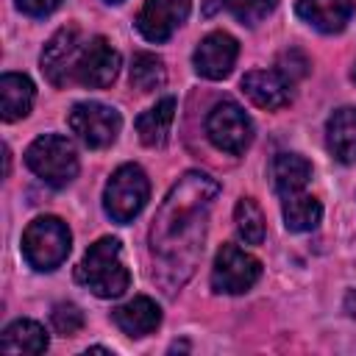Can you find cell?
I'll list each match as a JSON object with an SVG mask.
<instances>
[{
	"label": "cell",
	"mask_w": 356,
	"mask_h": 356,
	"mask_svg": "<svg viewBox=\"0 0 356 356\" xmlns=\"http://www.w3.org/2000/svg\"><path fill=\"white\" fill-rule=\"evenodd\" d=\"M220 184L200 170H189L161 200L156 220L150 225V253L153 278L172 295L181 289L197 267L206 242V222Z\"/></svg>",
	"instance_id": "6da1fadb"
},
{
	"label": "cell",
	"mask_w": 356,
	"mask_h": 356,
	"mask_svg": "<svg viewBox=\"0 0 356 356\" xmlns=\"http://www.w3.org/2000/svg\"><path fill=\"white\" fill-rule=\"evenodd\" d=\"M75 281L97 298H120L131 284L120 242L114 236H100L95 245H89L81 264L75 267Z\"/></svg>",
	"instance_id": "7a4b0ae2"
},
{
	"label": "cell",
	"mask_w": 356,
	"mask_h": 356,
	"mask_svg": "<svg viewBox=\"0 0 356 356\" xmlns=\"http://www.w3.org/2000/svg\"><path fill=\"white\" fill-rule=\"evenodd\" d=\"M70 245H72V234L67 222L50 214L31 220L28 228L22 231V256L39 273H50L61 267V261L70 256Z\"/></svg>",
	"instance_id": "3957f363"
},
{
	"label": "cell",
	"mask_w": 356,
	"mask_h": 356,
	"mask_svg": "<svg viewBox=\"0 0 356 356\" xmlns=\"http://www.w3.org/2000/svg\"><path fill=\"white\" fill-rule=\"evenodd\" d=\"M25 164L36 178H42L47 186L56 189L72 184L78 175V153L72 142L58 134L36 136L25 150Z\"/></svg>",
	"instance_id": "277c9868"
},
{
	"label": "cell",
	"mask_w": 356,
	"mask_h": 356,
	"mask_svg": "<svg viewBox=\"0 0 356 356\" xmlns=\"http://www.w3.org/2000/svg\"><path fill=\"white\" fill-rule=\"evenodd\" d=\"M150 197V181L139 164H122L111 172L103 189V209L114 222H131L139 217Z\"/></svg>",
	"instance_id": "5b68a950"
},
{
	"label": "cell",
	"mask_w": 356,
	"mask_h": 356,
	"mask_svg": "<svg viewBox=\"0 0 356 356\" xmlns=\"http://www.w3.org/2000/svg\"><path fill=\"white\" fill-rule=\"evenodd\" d=\"M206 136L217 150H222L228 156H239L253 142V120L245 114V108L239 103L220 100L211 106V111L206 117Z\"/></svg>",
	"instance_id": "8992f818"
},
{
	"label": "cell",
	"mask_w": 356,
	"mask_h": 356,
	"mask_svg": "<svg viewBox=\"0 0 356 356\" xmlns=\"http://www.w3.org/2000/svg\"><path fill=\"white\" fill-rule=\"evenodd\" d=\"M67 125L86 147L103 150L117 139V134L122 128V117L114 106H106L97 100H83V103L72 106V111L67 114Z\"/></svg>",
	"instance_id": "52a82bcc"
},
{
	"label": "cell",
	"mask_w": 356,
	"mask_h": 356,
	"mask_svg": "<svg viewBox=\"0 0 356 356\" xmlns=\"http://www.w3.org/2000/svg\"><path fill=\"white\" fill-rule=\"evenodd\" d=\"M261 275V261L248 250L225 242L211 264V289L220 295H242Z\"/></svg>",
	"instance_id": "ba28073f"
},
{
	"label": "cell",
	"mask_w": 356,
	"mask_h": 356,
	"mask_svg": "<svg viewBox=\"0 0 356 356\" xmlns=\"http://www.w3.org/2000/svg\"><path fill=\"white\" fill-rule=\"evenodd\" d=\"M120 53L106 36H92L83 42L75 67H72V83H81L86 89H106L114 83L120 72Z\"/></svg>",
	"instance_id": "9c48e42d"
},
{
	"label": "cell",
	"mask_w": 356,
	"mask_h": 356,
	"mask_svg": "<svg viewBox=\"0 0 356 356\" xmlns=\"http://www.w3.org/2000/svg\"><path fill=\"white\" fill-rule=\"evenodd\" d=\"M83 42H86V39L81 36V28H78V25H64V28H58V31L50 36V42L44 44L39 61H42L44 78H47L53 86L64 89V86L72 83V67H75V58H78Z\"/></svg>",
	"instance_id": "30bf717a"
},
{
	"label": "cell",
	"mask_w": 356,
	"mask_h": 356,
	"mask_svg": "<svg viewBox=\"0 0 356 356\" xmlns=\"http://www.w3.org/2000/svg\"><path fill=\"white\" fill-rule=\"evenodd\" d=\"M236 56H239V42L225 31H211L195 47L192 64H195V72L200 78L222 81V78L231 75V70L236 64Z\"/></svg>",
	"instance_id": "8fae6325"
},
{
	"label": "cell",
	"mask_w": 356,
	"mask_h": 356,
	"mask_svg": "<svg viewBox=\"0 0 356 356\" xmlns=\"http://www.w3.org/2000/svg\"><path fill=\"white\" fill-rule=\"evenodd\" d=\"M192 0H145L136 14V28L147 42H167L189 17Z\"/></svg>",
	"instance_id": "7c38bea8"
},
{
	"label": "cell",
	"mask_w": 356,
	"mask_h": 356,
	"mask_svg": "<svg viewBox=\"0 0 356 356\" xmlns=\"http://www.w3.org/2000/svg\"><path fill=\"white\" fill-rule=\"evenodd\" d=\"M292 81L281 70H250L242 78V92L250 97L253 106L275 111L292 100Z\"/></svg>",
	"instance_id": "4fadbf2b"
},
{
	"label": "cell",
	"mask_w": 356,
	"mask_h": 356,
	"mask_svg": "<svg viewBox=\"0 0 356 356\" xmlns=\"http://www.w3.org/2000/svg\"><path fill=\"white\" fill-rule=\"evenodd\" d=\"M298 17L320 33H339L353 17V0H298Z\"/></svg>",
	"instance_id": "5bb4252c"
},
{
	"label": "cell",
	"mask_w": 356,
	"mask_h": 356,
	"mask_svg": "<svg viewBox=\"0 0 356 356\" xmlns=\"http://www.w3.org/2000/svg\"><path fill=\"white\" fill-rule=\"evenodd\" d=\"M111 320H114V325H117L122 334L139 339V337L153 334V331L161 325V309H159V303L150 300L147 295H136L134 300L117 306V309L111 312Z\"/></svg>",
	"instance_id": "9a60e30c"
},
{
	"label": "cell",
	"mask_w": 356,
	"mask_h": 356,
	"mask_svg": "<svg viewBox=\"0 0 356 356\" xmlns=\"http://www.w3.org/2000/svg\"><path fill=\"white\" fill-rule=\"evenodd\" d=\"M325 145L337 161H342V164L356 161V108L353 106H342L328 117Z\"/></svg>",
	"instance_id": "2e32d148"
},
{
	"label": "cell",
	"mask_w": 356,
	"mask_h": 356,
	"mask_svg": "<svg viewBox=\"0 0 356 356\" xmlns=\"http://www.w3.org/2000/svg\"><path fill=\"white\" fill-rule=\"evenodd\" d=\"M33 100H36V89H33V81L28 75L6 72L0 78V114L6 122L28 117L33 108Z\"/></svg>",
	"instance_id": "e0dca14e"
},
{
	"label": "cell",
	"mask_w": 356,
	"mask_h": 356,
	"mask_svg": "<svg viewBox=\"0 0 356 356\" xmlns=\"http://www.w3.org/2000/svg\"><path fill=\"white\" fill-rule=\"evenodd\" d=\"M172 120H175V97H161L156 106H150L147 111H142L136 117V134L142 139V145L147 147H161L170 136V128H172Z\"/></svg>",
	"instance_id": "ac0fdd59"
},
{
	"label": "cell",
	"mask_w": 356,
	"mask_h": 356,
	"mask_svg": "<svg viewBox=\"0 0 356 356\" xmlns=\"http://www.w3.org/2000/svg\"><path fill=\"white\" fill-rule=\"evenodd\" d=\"M312 178V164L300 153H278L273 159V186L281 197L300 192Z\"/></svg>",
	"instance_id": "d6986e66"
},
{
	"label": "cell",
	"mask_w": 356,
	"mask_h": 356,
	"mask_svg": "<svg viewBox=\"0 0 356 356\" xmlns=\"http://www.w3.org/2000/svg\"><path fill=\"white\" fill-rule=\"evenodd\" d=\"M3 353H44L47 334L36 320H14L0 337Z\"/></svg>",
	"instance_id": "ffe728a7"
},
{
	"label": "cell",
	"mask_w": 356,
	"mask_h": 356,
	"mask_svg": "<svg viewBox=\"0 0 356 356\" xmlns=\"http://www.w3.org/2000/svg\"><path fill=\"white\" fill-rule=\"evenodd\" d=\"M281 211H284V225H286V231H295V234L314 231V228L320 225V220H323V206H320V200L312 197V195H300V192L286 195Z\"/></svg>",
	"instance_id": "44dd1931"
},
{
	"label": "cell",
	"mask_w": 356,
	"mask_h": 356,
	"mask_svg": "<svg viewBox=\"0 0 356 356\" xmlns=\"http://www.w3.org/2000/svg\"><path fill=\"white\" fill-rule=\"evenodd\" d=\"M234 222H236V234L245 245H261L264 242V214L256 206L253 197H239L234 206Z\"/></svg>",
	"instance_id": "7402d4cb"
},
{
	"label": "cell",
	"mask_w": 356,
	"mask_h": 356,
	"mask_svg": "<svg viewBox=\"0 0 356 356\" xmlns=\"http://www.w3.org/2000/svg\"><path fill=\"white\" fill-rule=\"evenodd\" d=\"M167 81V72H164V61L153 53H136L134 56V64H131V83L134 89L139 92H156L161 89Z\"/></svg>",
	"instance_id": "603a6c76"
},
{
	"label": "cell",
	"mask_w": 356,
	"mask_h": 356,
	"mask_svg": "<svg viewBox=\"0 0 356 356\" xmlns=\"http://www.w3.org/2000/svg\"><path fill=\"white\" fill-rule=\"evenodd\" d=\"M275 3L278 0H220V6L228 8L245 25H259L267 14H273Z\"/></svg>",
	"instance_id": "cb8c5ba5"
},
{
	"label": "cell",
	"mask_w": 356,
	"mask_h": 356,
	"mask_svg": "<svg viewBox=\"0 0 356 356\" xmlns=\"http://www.w3.org/2000/svg\"><path fill=\"white\" fill-rule=\"evenodd\" d=\"M50 325L61 337H75L83 328V312L75 303H56L50 312Z\"/></svg>",
	"instance_id": "d4e9b609"
},
{
	"label": "cell",
	"mask_w": 356,
	"mask_h": 356,
	"mask_svg": "<svg viewBox=\"0 0 356 356\" xmlns=\"http://www.w3.org/2000/svg\"><path fill=\"white\" fill-rule=\"evenodd\" d=\"M61 6V0H17V8L28 17H47Z\"/></svg>",
	"instance_id": "484cf974"
},
{
	"label": "cell",
	"mask_w": 356,
	"mask_h": 356,
	"mask_svg": "<svg viewBox=\"0 0 356 356\" xmlns=\"http://www.w3.org/2000/svg\"><path fill=\"white\" fill-rule=\"evenodd\" d=\"M350 75H353V81H356V61H353V72H350Z\"/></svg>",
	"instance_id": "4316f807"
},
{
	"label": "cell",
	"mask_w": 356,
	"mask_h": 356,
	"mask_svg": "<svg viewBox=\"0 0 356 356\" xmlns=\"http://www.w3.org/2000/svg\"><path fill=\"white\" fill-rule=\"evenodd\" d=\"M108 3H120V0H108Z\"/></svg>",
	"instance_id": "83f0119b"
}]
</instances>
